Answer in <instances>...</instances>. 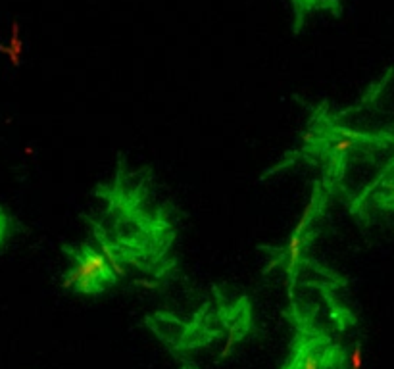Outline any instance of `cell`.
Here are the masks:
<instances>
[{"label": "cell", "instance_id": "cell-1", "mask_svg": "<svg viewBox=\"0 0 394 369\" xmlns=\"http://www.w3.org/2000/svg\"><path fill=\"white\" fill-rule=\"evenodd\" d=\"M75 267L66 275L64 288H77L81 292H94L104 281L112 279V265L104 254L85 246L75 252Z\"/></svg>", "mask_w": 394, "mask_h": 369}, {"label": "cell", "instance_id": "cell-2", "mask_svg": "<svg viewBox=\"0 0 394 369\" xmlns=\"http://www.w3.org/2000/svg\"><path fill=\"white\" fill-rule=\"evenodd\" d=\"M0 54L6 56V60L10 62L12 68H19L23 54H25V42L21 39V25L19 21H12L10 27V39L8 42H0Z\"/></svg>", "mask_w": 394, "mask_h": 369}, {"label": "cell", "instance_id": "cell-3", "mask_svg": "<svg viewBox=\"0 0 394 369\" xmlns=\"http://www.w3.org/2000/svg\"><path fill=\"white\" fill-rule=\"evenodd\" d=\"M361 368H363V352H361V346H354V350L350 352V358H348V369Z\"/></svg>", "mask_w": 394, "mask_h": 369}, {"label": "cell", "instance_id": "cell-4", "mask_svg": "<svg viewBox=\"0 0 394 369\" xmlns=\"http://www.w3.org/2000/svg\"><path fill=\"white\" fill-rule=\"evenodd\" d=\"M354 148V141L352 139H339L337 141V144H335V150L337 152H341V154H344V152H348V150H352Z\"/></svg>", "mask_w": 394, "mask_h": 369}, {"label": "cell", "instance_id": "cell-5", "mask_svg": "<svg viewBox=\"0 0 394 369\" xmlns=\"http://www.w3.org/2000/svg\"><path fill=\"white\" fill-rule=\"evenodd\" d=\"M302 369H319V362L314 354H306L302 360Z\"/></svg>", "mask_w": 394, "mask_h": 369}, {"label": "cell", "instance_id": "cell-6", "mask_svg": "<svg viewBox=\"0 0 394 369\" xmlns=\"http://www.w3.org/2000/svg\"><path fill=\"white\" fill-rule=\"evenodd\" d=\"M393 202H394V191H393Z\"/></svg>", "mask_w": 394, "mask_h": 369}]
</instances>
